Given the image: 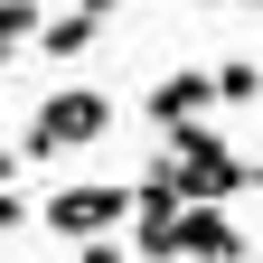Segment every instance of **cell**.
<instances>
[{
  "mask_svg": "<svg viewBox=\"0 0 263 263\" xmlns=\"http://www.w3.org/2000/svg\"><path fill=\"white\" fill-rule=\"evenodd\" d=\"M179 216H188V197L170 170H141V188H132V254L141 263H179Z\"/></svg>",
  "mask_w": 263,
  "mask_h": 263,
  "instance_id": "4",
  "label": "cell"
},
{
  "mask_svg": "<svg viewBox=\"0 0 263 263\" xmlns=\"http://www.w3.org/2000/svg\"><path fill=\"white\" fill-rule=\"evenodd\" d=\"M245 188H263V160H254V170H245Z\"/></svg>",
  "mask_w": 263,
  "mask_h": 263,
  "instance_id": "13",
  "label": "cell"
},
{
  "mask_svg": "<svg viewBox=\"0 0 263 263\" xmlns=\"http://www.w3.org/2000/svg\"><path fill=\"white\" fill-rule=\"evenodd\" d=\"M160 141H170V160H160V170L179 179L188 207H226V197L245 188V170H254V160L226 141V132H207V122H179V132H160Z\"/></svg>",
  "mask_w": 263,
  "mask_h": 263,
  "instance_id": "1",
  "label": "cell"
},
{
  "mask_svg": "<svg viewBox=\"0 0 263 263\" xmlns=\"http://www.w3.org/2000/svg\"><path fill=\"white\" fill-rule=\"evenodd\" d=\"M179 263H245V235L226 207H188L179 216Z\"/></svg>",
  "mask_w": 263,
  "mask_h": 263,
  "instance_id": "6",
  "label": "cell"
},
{
  "mask_svg": "<svg viewBox=\"0 0 263 263\" xmlns=\"http://www.w3.org/2000/svg\"><path fill=\"white\" fill-rule=\"evenodd\" d=\"M113 10H122V0H76V10H57V19L38 28V57H85V47H94V28H104Z\"/></svg>",
  "mask_w": 263,
  "mask_h": 263,
  "instance_id": "7",
  "label": "cell"
},
{
  "mask_svg": "<svg viewBox=\"0 0 263 263\" xmlns=\"http://www.w3.org/2000/svg\"><path fill=\"white\" fill-rule=\"evenodd\" d=\"M160 132H179V122H207L216 113V76H207V66H179V76H160L151 85V104H141Z\"/></svg>",
  "mask_w": 263,
  "mask_h": 263,
  "instance_id": "5",
  "label": "cell"
},
{
  "mask_svg": "<svg viewBox=\"0 0 263 263\" xmlns=\"http://www.w3.org/2000/svg\"><path fill=\"white\" fill-rule=\"evenodd\" d=\"M197 10H216V0H197Z\"/></svg>",
  "mask_w": 263,
  "mask_h": 263,
  "instance_id": "14",
  "label": "cell"
},
{
  "mask_svg": "<svg viewBox=\"0 0 263 263\" xmlns=\"http://www.w3.org/2000/svg\"><path fill=\"white\" fill-rule=\"evenodd\" d=\"M38 226L57 245H94V235H113V226H132V188L122 179H76V188L38 197Z\"/></svg>",
  "mask_w": 263,
  "mask_h": 263,
  "instance_id": "3",
  "label": "cell"
},
{
  "mask_svg": "<svg viewBox=\"0 0 263 263\" xmlns=\"http://www.w3.org/2000/svg\"><path fill=\"white\" fill-rule=\"evenodd\" d=\"M113 132V94L104 85H57L38 113H28V160H57V151H85V141H104Z\"/></svg>",
  "mask_w": 263,
  "mask_h": 263,
  "instance_id": "2",
  "label": "cell"
},
{
  "mask_svg": "<svg viewBox=\"0 0 263 263\" xmlns=\"http://www.w3.org/2000/svg\"><path fill=\"white\" fill-rule=\"evenodd\" d=\"M245 10H263V0H245Z\"/></svg>",
  "mask_w": 263,
  "mask_h": 263,
  "instance_id": "15",
  "label": "cell"
},
{
  "mask_svg": "<svg viewBox=\"0 0 263 263\" xmlns=\"http://www.w3.org/2000/svg\"><path fill=\"white\" fill-rule=\"evenodd\" d=\"M38 28H47V19H38V0H0V66H10L19 47H38Z\"/></svg>",
  "mask_w": 263,
  "mask_h": 263,
  "instance_id": "8",
  "label": "cell"
},
{
  "mask_svg": "<svg viewBox=\"0 0 263 263\" xmlns=\"http://www.w3.org/2000/svg\"><path fill=\"white\" fill-rule=\"evenodd\" d=\"M263 94V57H226L216 66V104H254Z\"/></svg>",
  "mask_w": 263,
  "mask_h": 263,
  "instance_id": "9",
  "label": "cell"
},
{
  "mask_svg": "<svg viewBox=\"0 0 263 263\" xmlns=\"http://www.w3.org/2000/svg\"><path fill=\"white\" fill-rule=\"evenodd\" d=\"M28 216H38V207H28V197H19V188H0V235H19V226H28Z\"/></svg>",
  "mask_w": 263,
  "mask_h": 263,
  "instance_id": "10",
  "label": "cell"
},
{
  "mask_svg": "<svg viewBox=\"0 0 263 263\" xmlns=\"http://www.w3.org/2000/svg\"><path fill=\"white\" fill-rule=\"evenodd\" d=\"M10 170H19V151H10V141H0V188H10Z\"/></svg>",
  "mask_w": 263,
  "mask_h": 263,
  "instance_id": "12",
  "label": "cell"
},
{
  "mask_svg": "<svg viewBox=\"0 0 263 263\" xmlns=\"http://www.w3.org/2000/svg\"><path fill=\"white\" fill-rule=\"evenodd\" d=\"M76 263H132V245H113V235H94V245H85Z\"/></svg>",
  "mask_w": 263,
  "mask_h": 263,
  "instance_id": "11",
  "label": "cell"
}]
</instances>
